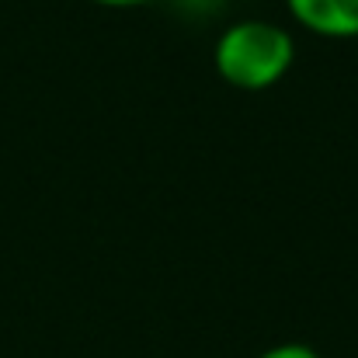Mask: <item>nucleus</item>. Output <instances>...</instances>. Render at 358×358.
Instances as JSON below:
<instances>
[{
	"label": "nucleus",
	"instance_id": "4",
	"mask_svg": "<svg viewBox=\"0 0 358 358\" xmlns=\"http://www.w3.org/2000/svg\"><path fill=\"white\" fill-rule=\"evenodd\" d=\"M91 3H101V7H112V10H129V7H143V3H153V0H91Z\"/></svg>",
	"mask_w": 358,
	"mask_h": 358
},
{
	"label": "nucleus",
	"instance_id": "1",
	"mask_svg": "<svg viewBox=\"0 0 358 358\" xmlns=\"http://www.w3.org/2000/svg\"><path fill=\"white\" fill-rule=\"evenodd\" d=\"M296 63V38L289 28L264 21V17H243L220 31L213 45V66L216 73L247 94L268 91Z\"/></svg>",
	"mask_w": 358,
	"mask_h": 358
},
{
	"label": "nucleus",
	"instance_id": "3",
	"mask_svg": "<svg viewBox=\"0 0 358 358\" xmlns=\"http://www.w3.org/2000/svg\"><path fill=\"white\" fill-rule=\"evenodd\" d=\"M257 358H324L317 348H310V345H299V341H282V345H271V348H264Z\"/></svg>",
	"mask_w": 358,
	"mask_h": 358
},
{
	"label": "nucleus",
	"instance_id": "2",
	"mask_svg": "<svg viewBox=\"0 0 358 358\" xmlns=\"http://www.w3.org/2000/svg\"><path fill=\"white\" fill-rule=\"evenodd\" d=\"M285 10L317 38H358V0H285Z\"/></svg>",
	"mask_w": 358,
	"mask_h": 358
}]
</instances>
